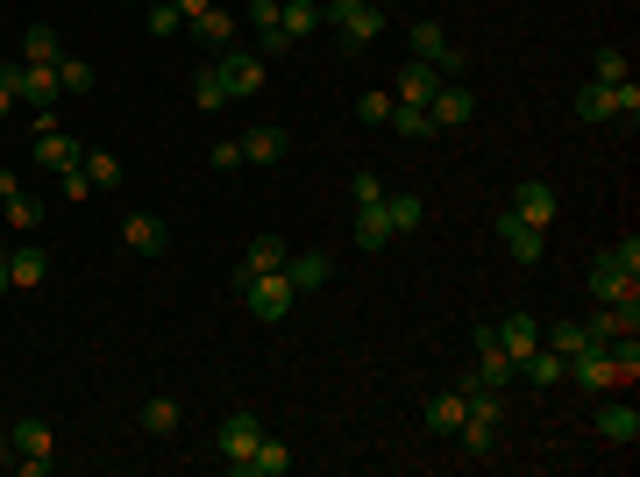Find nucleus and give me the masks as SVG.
I'll return each instance as SVG.
<instances>
[{
	"label": "nucleus",
	"mask_w": 640,
	"mask_h": 477,
	"mask_svg": "<svg viewBox=\"0 0 640 477\" xmlns=\"http://www.w3.org/2000/svg\"><path fill=\"white\" fill-rule=\"evenodd\" d=\"M8 450H14V470H22V477H43V470H51V450H57V428L43 421V413H22L14 435H8Z\"/></svg>",
	"instance_id": "nucleus-1"
},
{
	"label": "nucleus",
	"mask_w": 640,
	"mask_h": 477,
	"mask_svg": "<svg viewBox=\"0 0 640 477\" xmlns=\"http://www.w3.org/2000/svg\"><path fill=\"white\" fill-rule=\"evenodd\" d=\"M242 307H250V314L256 321H271V328H278L285 314H293V300H299V292H293V278H285V271H256V278H242Z\"/></svg>",
	"instance_id": "nucleus-2"
},
{
	"label": "nucleus",
	"mask_w": 640,
	"mask_h": 477,
	"mask_svg": "<svg viewBox=\"0 0 640 477\" xmlns=\"http://www.w3.org/2000/svg\"><path fill=\"white\" fill-rule=\"evenodd\" d=\"M8 86H14V100H22V108H36V114L57 108V65H22V57H14Z\"/></svg>",
	"instance_id": "nucleus-3"
},
{
	"label": "nucleus",
	"mask_w": 640,
	"mask_h": 477,
	"mask_svg": "<svg viewBox=\"0 0 640 477\" xmlns=\"http://www.w3.org/2000/svg\"><path fill=\"white\" fill-rule=\"evenodd\" d=\"M570 378L584 385V392H619V385H627V378H619V364H613V350H605V342H591V350H576V356H570Z\"/></svg>",
	"instance_id": "nucleus-4"
},
{
	"label": "nucleus",
	"mask_w": 640,
	"mask_h": 477,
	"mask_svg": "<svg viewBox=\"0 0 640 477\" xmlns=\"http://www.w3.org/2000/svg\"><path fill=\"white\" fill-rule=\"evenodd\" d=\"M213 71H221L228 100H256V93H264V79H271V65H264V57H250V51H228Z\"/></svg>",
	"instance_id": "nucleus-5"
},
{
	"label": "nucleus",
	"mask_w": 640,
	"mask_h": 477,
	"mask_svg": "<svg viewBox=\"0 0 640 477\" xmlns=\"http://www.w3.org/2000/svg\"><path fill=\"white\" fill-rule=\"evenodd\" d=\"M506 214L533 221V229H555L562 200H555V186H548V178H520V186H512V207H506Z\"/></svg>",
	"instance_id": "nucleus-6"
},
{
	"label": "nucleus",
	"mask_w": 640,
	"mask_h": 477,
	"mask_svg": "<svg viewBox=\"0 0 640 477\" xmlns=\"http://www.w3.org/2000/svg\"><path fill=\"white\" fill-rule=\"evenodd\" d=\"M591 300L598 307H633L640 300V271H619L613 257H598L591 264Z\"/></svg>",
	"instance_id": "nucleus-7"
},
{
	"label": "nucleus",
	"mask_w": 640,
	"mask_h": 477,
	"mask_svg": "<svg viewBox=\"0 0 640 477\" xmlns=\"http://www.w3.org/2000/svg\"><path fill=\"white\" fill-rule=\"evenodd\" d=\"M385 22H391V8H377V0H363V8H349L342 22H334V29H342V51H371V43L385 36Z\"/></svg>",
	"instance_id": "nucleus-8"
},
{
	"label": "nucleus",
	"mask_w": 640,
	"mask_h": 477,
	"mask_svg": "<svg viewBox=\"0 0 640 477\" xmlns=\"http://www.w3.org/2000/svg\"><path fill=\"white\" fill-rule=\"evenodd\" d=\"M470 114H477L470 86H463V79H441V86H434V100H427V122H434V129H463Z\"/></svg>",
	"instance_id": "nucleus-9"
},
{
	"label": "nucleus",
	"mask_w": 640,
	"mask_h": 477,
	"mask_svg": "<svg viewBox=\"0 0 640 477\" xmlns=\"http://www.w3.org/2000/svg\"><path fill=\"white\" fill-rule=\"evenodd\" d=\"M498 243H506V257H512V264H541L548 229H533V221H520V214H498Z\"/></svg>",
	"instance_id": "nucleus-10"
},
{
	"label": "nucleus",
	"mask_w": 640,
	"mask_h": 477,
	"mask_svg": "<svg viewBox=\"0 0 640 477\" xmlns=\"http://www.w3.org/2000/svg\"><path fill=\"white\" fill-rule=\"evenodd\" d=\"M213 442H221V464L235 470L242 456H250L256 442H264V421H256V413H228V421H221V435H213Z\"/></svg>",
	"instance_id": "nucleus-11"
},
{
	"label": "nucleus",
	"mask_w": 640,
	"mask_h": 477,
	"mask_svg": "<svg viewBox=\"0 0 640 477\" xmlns=\"http://www.w3.org/2000/svg\"><path fill=\"white\" fill-rule=\"evenodd\" d=\"M36 164H43V171H79V164H86V143L65 136V129H36Z\"/></svg>",
	"instance_id": "nucleus-12"
},
{
	"label": "nucleus",
	"mask_w": 640,
	"mask_h": 477,
	"mask_svg": "<svg viewBox=\"0 0 640 477\" xmlns=\"http://www.w3.org/2000/svg\"><path fill=\"white\" fill-rule=\"evenodd\" d=\"M492 342L512 356V364H520V356L541 350V321H533V314H506V321H492Z\"/></svg>",
	"instance_id": "nucleus-13"
},
{
	"label": "nucleus",
	"mask_w": 640,
	"mask_h": 477,
	"mask_svg": "<svg viewBox=\"0 0 640 477\" xmlns=\"http://www.w3.org/2000/svg\"><path fill=\"white\" fill-rule=\"evenodd\" d=\"M598 435L613 442V450H633V442H640V413H633V399H605V407H598Z\"/></svg>",
	"instance_id": "nucleus-14"
},
{
	"label": "nucleus",
	"mask_w": 640,
	"mask_h": 477,
	"mask_svg": "<svg viewBox=\"0 0 640 477\" xmlns=\"http://www.w3.org/2000/svg\"><path fill=\"white\" fill-rule=\"evenodd\" d=\"M285 278H293V292H320L334 278V257L328 249H293V257H285Z\"/></svg>",
	"instance_id": "nucleus-15"
},
{
	"label": "nucleus",
	"mask_w": 640,
	"mask_h": 477,
	"mask_svg": "<svg viewBox=\"0 0 640 477\" xmlns=\"http://www.w3.org/2000/svg\"><path fill=\"white\" fill-rule=\"evenodd\" d=\"M420 421H427V435H455V428L470 421V399H463V392H455V385H449V392H434V399H427V407H420Z\"/></svg>",
	"instance_id": "nucleus-16"
},
{
	"label": "nucleus",
	"mask_w": 640,
	"mask_h": 477,
	"mask_svg": "<svg viewBox=\"0 0 640 477\" xmlns=\"http://www.w3.org/2000/svg\"><path fill=\"white\" fill-rule=\"evenodd\" d=\"M186 36L200 43V51H235V14L207 8V14H192V22H186Z\"/></svg>",
	"instance_id": "nucleus-17"
},
{
	"label": "nucleus",
	"mask_w": 640,
	"mask_h": 477,
	"mask_svg": "<svg viewBox=\"0 0 640 477\" xmlns=\"http://www.w3.org/2000/svg\"><path fill=\"white\" fill-rule=\"evenodd\" d=\"M285 257H293L285 235H256V243L242 249V264H235V286H242V278H256V271H285Z\"/></svg>",
	"instance_id": "nucleus-18"
},
{
	"label": "nucleus",
	"mask_w": 640,
	"mask_h": 477,
	"mask_svg": "<svg viewBox=\"0 0 640 477\" xmlns=\"http://www.w3.org/2000/svg\"><path fill=\"white\" fill-rule=\"evenodd\" d=\"M285 470H293V450H285L278 435H264V442H256V450L235 464V477H285Z\"/></svg>",
	"instance_id": "nucleus-19"
},
{
	"label": "nucleus",
	"mask_w": 640,
	"mask_h": 477,
	"mask_svg": "<svg viewBox=\"0 0 640 477\" xmlns=\"http://www.w3.org/2000/svg\"><path fill=\"white\" fill-rule=\"evenodd\" d=\"M520 378L533 385V392H555V385L570 378V356H555V350H548V342H541V350H533V356H520Z\"/></svg>",
	"instance_id": "nucleus-20"
},
{
	"label": "nucleus",
	"mask_w": 640,
	"mask_h": 477,
	"mask_svg": "<svg viewBox=\"0 0 640 477\" xmlns=\"http://www.w3.org/2000/svg\"><path fill=\"white\" fill-rule=\"evenodd\" d=\"M591 342H619V335H640V300L633 307H598V314L584 321Z\"/></svg>",
	"instance_id": "nucleus-21"
},
{
	"label": "nucleus",
	"mask_w": 640,
	"mask_h": 477,
	"mask_svg": "<svg viewBox=\"0 0 640 477\" xmlns=\"http://www.w3.org/2000/svg\"><path fill=\"white\" fill-rule=\"evenodd\" d=\"M8 278H14V292L43 286V278H51V257H43V243H22V249H8Z\"/></svg>",
	"instance_id": "nucleus-22"
},
{
	"label": "nucleus",
	"mask_w": 640,
	"mask_h": 477,
	"mask_svg": "<svg viewBox=\"0 0 640 477\" xmlns=\"http://www.w3.org/2000/svg\"><path fill=\"white\" fill-rule=\"evenodd\" d=\"M121 243H129V249H143V257H157V249L172 243V229H164L157 214H129V221H121Z\"/></svg>",
	"instance_id": "nucleus-23"
},
{
	"label": "nucleus",
	"mask_w": 640,
	"mask_h": 477,
	"mask_svg": "<svg viewBox=\"0 0 640 477\" xmlns=\"http://www.w3.org/2000/svg\"><path fill=\"white\" fill-rule=\"evenodd\" d=\"M434 86H441V71L413 57V65L399 71V93H391V100H406V108H427V100H434Z\"/></svg>",
	"instance_id": "nucleus-24"
},
{
	"label": "nucleus",
	"mask_w": 640,
	"mask_h": 477,
	"mask_svg": "<svg viewBox=\"0 0 640 477\" xmlns=\"http://www.w3.org/2000/svg\"><path fill=\"white\" fill-rule=\"evenodd\" d=\"M242 164H285V129L256 122L250 136H242Z\"/></svg>",
	"instance_id": "nucleus-25"
},
{
	"label": "nucleus",
	"mask_w": 640,
	"mask_h": 477,
	"mask_svg": "<svg viewBox=\"0 0 640 477\" xmlns=\"http://www.w3.org/2000/svg\"><path fill=\"white\" fill-rule=\"evenodd\" d=\"M57 57H65L57 29H51V22H29V29H22V65H57Z\"/></svg>",
	"instance_id": "nucleus-26"
},
{
	"label": "nucleus",
	"mask_w": 640,
	"mask_h": 477,
	"mask_svg": "<svg viewBox=\"0 0 640 477\" xmlns=\"http://www.w3.org/2000/svg\"><path fill=\"white\" fill-rule=\"evenodd\" d=\"M278 29L293 43H307L313 29H320V0H278Z\"/></svg>",
	"instance_id": "nucleus-27"
},
{
	"label": "nucleus",
	"mask_w": 640,
	"mask_h": 477,
	"mask_svg": "<svg viewBox=\"0 0 640 477\" xmlns=\"http://www.w3.org/2000/svg\"><path fill=\"white\" fill-rule=\"evenodd\" d=\"M385 243H391V214H385V200L356 207V249H385Z\"/></svg>",
	"instance_id": "nucleus-28"
},
{
	"label": "nucleus",
	"mask_w": 640,
	"mask_h": 477,
	"mask_svg": "<svg viewBox=\"0 0 640 477\" xmlns=\"http://www.w3.org/2000/svg\"><path fill=\"white\" fill-rule=\"evenodd\" d=\"M406 43H413L420 65L441 71V57H449V29H441V22H413V29H406Z\"/></svg>",
	"instance_id": "nucleus-29"
},
{
	"label": "nucleus",
	"mask_w": 640,
	"mask_h": 477,
	"mask_svg": "<svg viewBox=\"0 0 640 477\" xmlns=\"http://www.w3.org/2000/svg\"><path fill=\"white\" fill-rule=\"evenodd\" d=\"M385 214H391V235H413L427 221V200L420 192H385Z\"/></svg>",
	"instance_id": "nucleus-30"
},
{
	"label": "nucleus",
	"mask_w": 640,
	"mask_h": 477,
	"mask_svg": "<svg viewBox=\"0 0 640 477\" xmlns=\"http://www.w3.org/2000/svg\"><path fill=\"white\" fill-rule=\"evenodd\" d=\"M455 442H463V456L484 464V456H498V421H477V413H470V421L455 428Z\"/></svg>",
	"instance_id": "nucleus-31"
},
{
	"label": "nucleus",
	"mask_w": 640,
	"mask_h": 477,
	"mask_svg": "<svg viewBox=\"0 0 640 477\" xmlns=\"http://www.w3.org/2000/svg\"><path fill=\"white\" fill-rule=\"evenodd\" d=\"M178 421H186L178 399H143V435H178Z\"/></svg>",
	"instance_id": "nucleus-32"
},
{
	"label": "nucleus",
	"mask_w": 640,
	"mask_h": 477,
	"mask_svg": "<svg viewBox=\"0 0 640 477\" xmlns=\"http://www.w3.org/2000/svg\"><path fill=\"white\" fill-rule=\"evenodd\" d=\"M541 342L555 356H576V350H591V335H584V321H555V328H541Z\"/></svg>",
	"instance_id": "nucleus-33"
},
{
	"label": "nucleus",
	"mask_w": 640,
	"mask_h": 477,
	"mask_svg": "<svg viewBox=\"0 0 640 477\" xmlns=\"http://www.w3.org/2000/svg\"><path fill=\"white\" fill-rule=\"evenodd\" d=\"M576 114H584V122H613V86H576Z\"/></svg>",
	"instance_id": "nucleus-34"
},
{
	"label": "nucleus",
	"mask_w": 640,
	"mask_h": 477,
	"mask_svg": "<svg viewBox=\"0 0 640 477\" xmlns=\"http://www.w3.org/2000/svg\"><path fill=\"white\" fill-rule=\"evenodd\" d=\"M385 129H399L406 143H420V136H434V122H427V108H406V100H391V122Z\"/></svg>",
	"instance_id": "nucleus-35"
},
{
	"label": "nucleus",
	"mask_w": 640,
	"mask_h": 477,
	"mask_svg": "<svg viewBox=\"0 0 640 477\" xmlns=\"http://www.w3.org/2000/svg\"><path fill=\"white\" fill-rule=\"evenodd\" d=\"M57 86H65V93H93L100 71L86 65V57H57Z\"/></svg>",
	"instance_id": "nucleus-36"
},
{
	"label": "nucleus",
	"mask_w": 640,
	"mask_h": 477,
	"mask_svg": "<svg viewBox=\"0 0 640 477\" xmlns=\"http://www.w3.org/2000/svg\"><path fill=\"white\" fill-rule=\"evenodd\" d=\"M192 108H207V114H213V108H228V86H221V71H213V65H207V71H192Z\"/></svg>",
	"instance_id": "nucleus-37"
},
{
	"label": "nucleus",
	"mask_w": 640,
	"mask_h": 477,
	"mask_svg": "<svg viewBox=\"0 0 640 477\" xmlns=\"http://www.w3.org/2000/svg\"><path fill=\"white\" fill-rule=\"evenodd\" d=\"M591 79H598V86L633 79V71H627V51H598V57H591Z\"/></svg>",
	"instance_id": "nucleus-38"
},
{
	"label": "nucleus",
	"mask_w": 640,
	"mask_h": 477,
	"mask_svg": "<svg viewBox=\"0 0 640 477\" xmlns=\"http://www.w3.org/2000/svg\"><path fill=\"white\" fill-rule=\"evenodd\" d=\"M86 178H93V192H100V186H121V157H107V151H86Z\"/></svg>",
	"instance_id": "nucleus-39"
},
{
	"label": "nucleus",
	"mask_w": 640,
	"mask_h": 477,
	"mask_svg": "<svg viewBox=\"0 0 640 477\" xmlns=\"http://www.w3.org/2000/svg\"><path fill=\"white\" fill-rule=\"evenodd\" d=\"M178 29H186V14L172 0H150V36H178Z\"/></svg>",
	"instance_id": "nucleus-40"
},
{
	"label": "nucleus",
	"mask_w": 640,
	"mask_h": 477,
	"mask_svg": "<svg viewBox=\"0 0 640 477\" xmlns=\"http://www.w3.org/2000/svg\"><path fill=\"white\" fill-rule=\"evenodd\" d=\"M385 178H377V171H356V178H349V200H356V207H371V200H385Z\"/></svg>",
	"instance_id": "nucleus-41"
},
{
	"label": "nucleus",
	"mask_w": 640,
	"mask_h": 477,
	"mask_svg": "<svg viewBox=\"0 0 640 477\" xmlns=\"http://www.w3.org/2000/svg\"><path fill=\"white\" fill-rule=\"evenodd\" d=\"M36 221H43V200L14 192V200H8V229H36Z\"/></svg>",
	"instance_id": "nucleus-42"
},
{
	"label": "nucleus",
	"mask_w": 640,
	"mask_h": 477,
	"mask_svg": "<svg viewBox=\"0 0 640 477\" xmlns=\"http://www.w3.org/2000/svg\"><path fill=\"white\" fill-rule=\"evenodd\" d=\"M356 114H363L371 129H385V122H391V93H363V100H356Z\"/></svg>",
	"instance_id": "nucleus-43"
},
{
	"label": "nucleus",
	"mask_w": 640,
	"mask_h": 477,
	"mask_svg": "<svg viewBox=\"0 0 640 477\" xmlns=\"http://www.w3.org/2000/svg\"><path fill=\"white\" fill-rule=\"evenodd\" d=\"M57 192H65V200H93V178H86V164H79V171H57Z\"/></svg>",
	"instance_id": "nucleus-44"
},
{
	"label": "nucleus",
	"mask_w": 640,
	"mask_h": 477,
	"mask_svg": "<svg viewBox=\"0 0 640 477\" xmlns=\"http://www.w3.org/2000/svg\"><path fill=\"white\" fill-rule=\"evenodd\" d=\"M605 257H613V264H619V271H640V235H619V243H613V249H605Z\"/></svg>",
	"instance_id": "nucleus-45"
},
{
	"label": "nucleus",
	"mask_w": 640,
	"mask_h": 477,
	"mask_svg": "<svg viewBox=\"0 0 640 477\" xmlns=\"http://www.w3.org/2000/svg\"><path fill=\"white\" fill-rule=\"evenodd\" d=\"M235 164H242V143L221 136V143H213V171H235Z\"/></svg>",
	"instance_id": "nucleus-46"
},
{
	"label": "nucleus",
	"mask_w": 640,
	"mask_h": 477,
	"mask_svg": "<svg viewBox=\"0 0 640 477\" xmlns=\"http://www.w3.org/2000/svg\"><path fill=\"white\" fill-rule=\"evenodd\" d=\"M172 8H178V14H186V22H192V14H207V8H221V0H172Z\"/></svg>",
	"instance_id": "nucleus-47"
},
{
	"label": "nucleus",
	"mask_w": 640,
	"mask_h": 477,
	"mask_svg": "<svg viewBox=\"0 0 640 477\" xmlns=\"http://www.w3.org/2000/svg\"><path fill=\"white\" fill-rule=\"evenodd\" d=\"M0 292H14V278H8V249H0Z\"/></svg>",
	"instance_id": "nucleus-48"
},
{
	"label": "nucleus",
	"mask_w": 640,
	"mask_h": 477,
	"mask_svg": "<svg viewBox=\"0 0 640 477\" xmlns=\"http://www.w3.org/2000/svg\"><path fill=\"white\" fill-rule=\"evenodd\" d=\"M14 108V86H0V114H8Z\"/></svg>",
	"instance_id": "nucleus-49"
},
{
	"label": "nucleus",
	"mask_w": 640,
	"mask_h": 477,
	"mask_svg": "<svg viewBox=\"0 0 640 477\" xmlns=\"http://www.w3.org/2000/svg\"><path fill=\"white\" fill-rule=\"evenodd\" d=\"M8 71H14V57H0V86H8Z\"/></svg>",
	"instance_id": "nucleus-50"
},
{
	"label": "nucleus",
	"mask_w": 640,
	"mask_h": 477,
	"mask_svg": "<svg viewBox=\"0 0 640 477\" xmlns=\"http://www.w3.org/2000/svg\"><path fill=\"white\" fill-rule=\"evenodd\" d=\"M377 8H391V0H377Z\"/></svg>",
	"instance_id": "nucleus-51"
}]
</instances>
